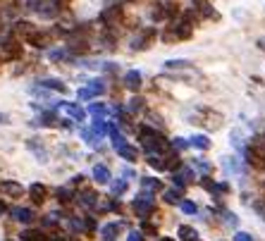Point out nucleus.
Wrapping results in <instances>:
<instances>
[{"label": "nucleus", "instance_id": "1", "mask_svg": "<svg viewBox=\"0 0 265 241\" xmlns=\"http://www.w3.org/2000/svg\"><path fill=\"white\" fill-rule=\"evenodd\" d=\"M139 141H141L146 155H165V150H170V141L165 139V134L156 127H139Z\"/></svg>", "mask_w": 265, "mask_h": 241}, {"label": "nucleus", "instance_id": "2", "mask_svg": "<svg viewBox=\"0 0 265 241\" xmlns=\"http://www.w3.org/2000/svg\"><path fill=\"white\" fill-rule=\"evenodd\" d=\"M241 153H244V158H246L251 165H263L265 163V134L253 136L251 144H248Z\"/></svg>", "mask_w": 265, "mask_h": 241}, {"label": "nucleus", "instance_id": "3", "mask_svg": "<svg viewBox=\"0 0 265 241\" xmlns=\"http://www.w3.org/2000/svg\"><path fill=\"white\" fill-rule=\"evenodd\" d=\"M132 210L136 213V217H148V215H153V210H156V203H153V196L151 193H146L141 191L134 201H132Z\"/></svg>", "mask_w": 265, "mask_h": 241}, {"label": "nucleus", "instance_id": "4", "mask_svg": "<svg viewBox=\"0 0 265 241\" xmlns=\"http://www.w3.org/2000/svg\"><path fill=\"white\" fill-rule=\"evenodd\" d=\"M151 17L156 22H172L177 17V5L172 0H162V2H156L151 7Z\"/></svg>", "mask_w": 265, "mask_h": 241}, {"label": "nucleus", "instance_id": "5", "mask_svg": "<svg viewBox=\"0 0 265 241\" xmlns=\"http://www.w3.org/2000/svg\"><path fill=\"white\" fill-rule=\"evenodd\" d=\"M60 12H62L60 0H41L34 15H36V17H41V19H46V22H51V19L60 17Z\"/></svg>", "mask_w": 265, "mask_h": 241}, {"label": "nucleus", "instance_id": "6", "mask_svg": "<svg viewBox=\"0 0 265 241\" xmlns=\"http://www.w3.org/2000/svg\"><path fill=\"white\" fill-rule=\"evenodd\" d=\"M153 38H156V29H153V26H148V29L136 31V36H132L129 46H132V50H146V48H151Z\"/></svg>", "mask_w": 265, "mask_h": 241}, {"label": "nucleus", "instance_id": "7", "mask_svg": "<svg viewBox=\"0 0 265 241\" xmlns=\"http://www.w3.org/2000/svg\"><path fill=\"white\" fill-rule=\"evenodd\" d=\"M103 93H106V84H103L101 79H93V81H88V86L79 89L77 96H79V100H81V103H91L96 96H103Z\"/></svg>", "mask_w": 265, "mask_h": 241}, {"label": "nucleus", "instance_id": "8", "mask_svg": "<svg viewBox=\"0 0 265 241\" xmlns=\"http://www.w3.org/2000/svg\"><path fill=\"white\" fill-rule=\"evenodd\" d=\"M170 29H172V36H170V41H182V38H189L191 34H194V24H191V19H189V17L177 19Z\"/></svg>", "mask_w": 265, "mask_h": 241}, {"label": "nucleus", "instance_id": "9", "mask_svg": "<svg viewBox=\"0 0 265 241\" xmlns=\"http://www.w3.org/2000/svg\"><path fill=\"white\" fill-rule=\"evenodd\" d=\"M26 43L34 46V48H51V43H53V34H51V31L34 29L31 34H26Z\"/></svg>", "mask_w": 265, "mask_h": 241}, {"label": "nucleus", "instance_id": "10", "mask_svg": "<svg viewBox=\"0 0 265 241\" xmlns=\"http://www.w3.org/2000/svg\"><path fill=\"white\" fill-rule=\"evenodd\" d=\"M191 12L201 19H217L220 15L212 10L211 0H191Z\"/></svg>", "mask_w": 265, "mask_h": 241}, {"label": "nucleus", "instance_id": "11", "mask_svg": "<svg viewBox=\"0 0 265 241\" xmlns=\"http://www.w3.org/2000/svg\"><path fill=\"white\" fill-rule=\"evenodd\" d=\"M122 15H124L122 5H110V7H106V10L101 12V22L106 24V29H112V26H115V22H117V19H122Z\"/></svg>", "mask_w": 265, "mask_h": 241}, {"label": "nucleus", "instance_id": "12", "mask_svg": "<svg viewBox=\"0 0 265 241\" xmlns=\"http://www.w3.org/2000/svg\"><path fill=\"white\" fill-rule=\"evenodd\" d=\"M0 50H2V55L7 57V60H12V57L22 55V46H19V41L15 36L2 38V43H0Z\"/></svg>", "mask_w": 265, "mask_h": 241}, {"label": "nucleus", "instance_id": "13", "mask_svg": "<svg viewBox=\"0 0 265 241\" xmlns=\"http://www.w3.org/2000/svg\"><path fill=\"white\" fill-rule=\"evenodd\" d=\"M0 193H5L10 198H19L24 193V186L15 182V179H0Z\"/></svg>", "mask_w": 265, "mask_h": 241}, {"label": "nucleus", "instance_id": "14", "mask_svg": "<svg viewBox=\"0 0 265 241\" xmlns=\"http://www.w3.org/2000/svg\"><path fill=\"white\" fill-rule=\"evenodd\" d=\"M7 213H10L12 220H17V222H22V224H31L36 220V213L31 208H10Z\"/></svg>", "mask_w": 265, "mask_h": 241}, {"label": "nucleus", "instance_id": "15", "mask_svg": "<svg viewBox=\"0 0 265 241\" xmlns=\"http://www.w3.org/2000/svg\"><path fill=\"white\" fill-rule=\"evenodd\" d=\"M122 81H124V86H127L129 91H139L141 84H143V76H141L139 70H129V72H124Z\"/></svg>", "mask_w": 265, "mask_h": 241}, {"label": "nucleus", "instance_id": "16", "mask_svg": "<svg viewBox=\"0 0 265 241\" xmlns=\"http://www.w3.org/2000/svg\"><path fill=\"white\" fill-rule=\"evenodd\" d=\"M29 196L34 198V203H46V198H48V186L41 184V182H34V184L29 186Z\"/></svg>", "mask_w": 265, "mask_h": 241}, {"label": "nucleus", "instance_id": "17", "mask_svg": "<svg viewBox=\"0 0 265 241\" xmlns=\"http://www.w3.org/2000/svg\"><path fill=\"white\" fill-rule=\"evenodd\" d=\"M38 86H43V89H48V91H57V93H67V86H65V81L62 79H55V76H48V79H41V81H36Z\"/></svg>", "mask_w": 265, "mask_h": 241}, {"label": "nucleus", "instance_id": "18", "mask_svg": "<svg viewBox=\"0 0 265 241\" xmlns=\"http://www.w3.org/2000/svg\"><path fill=\"white\" fill-rule=\"evenodd\" d=\"M122 229H124V222H107L106 227H101V237L106 241H115Z\"/></svg>", "mask_w": 265, "mask_h": 241}, {"label": "nucleus", "instance_id": "19", "mask_svg": "<svg viewBox=\"0 0 265 241\" xmlns=\"http://www.w3.org/2000/svg\"><path fill=\"white\" fill-rule=\"evenodd\" d=\"M115 150H117V155H120V158L129 160V163H136V160H139V150L134 148L132 144H122V146H117Z\"/></svg>", "mask_w": 265, "mask_h": 241}, {"label": "nucleus", "instance_id": "20", "mask_svg": "<svg viewBox=\"0 0 265 241\" xmlns=\"http://www.w3.org/2000/svg\"><path fill=\"white\" fill-rule=\"evenodd\" d=\"M93 179H96L98 184H110L112 174H110L107 165H96V167H93Z\"/></svg>", "mask_w": 265, "mask_h": 241}, {"label": "nucleus", "instance_id": "21", "mask_svg": "<svg viewBox=\"0 0 265 241\" xmlns=\"http://www.w3.org/2000/svg\"><path fill=\"white\" fill-rule=\"evenodd\" d=\"M141 189L146 193H156V191H162V182L156 179V177H143L141 179Z\"/></svg>", "mask_w": 265, "mask_h": 241}, {"label": "nucleus", "instance_id": "22", "mask_svg": "<svg viewBox=\"0 0 265 241\" xmlns=\"http://www.w3.org/2000/svg\"><path fill=\"white\" fill-rule=\"evenodd\" d=\"M26 146H29V150H34L36 158H38V163H46V148H43V144H41V139H29L26 141Z\"/></svg>", "mask_w": 265, "mask_h": 241}, {"label": "nucleus", "instance_id": "23", "mask_svg": "<svg viewBox=\"0 0 265 241\" xmlns=\"http://www.w3.org/2000/svg\"><path fill=\"white\" fill-rule=\"evenodd\" d=\"M65 110H67L72 122H84V117H86V112L81 110L79 105H74V103H65Z\"/></svg>", "mask_w": 265, "mask_h": 241}, {"label": "nucleus", "instance_id": "24", "mask_svg": "<svg viewBox=\"0 0 265 241\" xmlns=\"http://www.w3.org/2000/svg\"><path fill=\"white\" fill-rule=\"evenodd\" d=\"M79 203L84 205V208H93V205L98 203V196H96V191H88V189L79 191Z\"/></svg>", "mask_w": 265, "mask_h": 241}, {"label": "nucleus", "instance_id": "25", "mask_svg": "<svg viewBox=\"0 0 265 241\" xmlns=\"http://www.w3.org/2000/svg\"><path fill=\"white\" fill-rule=\"evenodd\" d=\"M55 198L60 203H72L74 201V191H72L70 186H60V189H55Z\"/></svg>", "mask_w": 265, "mask_h": 241}, {"label": "nucleus", "instance_id": "26", "mask_svg": "<svg viewBox=\"0 0 265 241\" xmlns=\"http://www.w3.org/2000/svg\"><path fill=\"white\" fill-rule=\"evenodd\" d=\"M162 198L170 205H179L182 203V189H167V191H162Z\"/></svg>", "mask_w": 265, "mask_h": 241}, {"label": "nucleus", "instance_id": "27", "mask_svg": "<svg viewBox=\"0 0 265 241\" xmlns=\"http://www.w3.org/2000/svg\"><path fill=\"white\" fill-rule=\"evenodd\" d=\"M189 144H191L194 148H201V150L211 148V139H208V136H203V134H196V136H191V139H189Z\"/></svg>", "mask_w": 265, "mask_h": 241}, {"label": "nucleus", "instance_id": "28", "mask_svg": "<svg viewBox=\"0 0 265 241\" xmlns=\"http://www.w3.org/2000/svg\"><path fill=\"white\" fill-rule=\"evenodd\" d=\"M222 165H225L227 172H234V174H241V172H244V165H241L237 158H222Z\"/></svg>", "mask_w": 265, "mask_h": 241}, {"label": "nucleus", "instance_id": "29", "mask_svg": "<svg viewBox=\"0 0 265 241\" xmlns=\"http://www.w3.org/2000/svg\"><path fill=\"white\" fill-rule=\"evenodd\" d=\"M127 186H129V182H127L124 177H120V179H110V191H112L115 196L124 193V191H127Z\"/></svg>", "mask_w": 265, "mask_h": 241}, {"label": "nucleus", "instance_id": "30", "mask_svg": "<svg viewBox=\"0 0 265 241\" xmlns=\"http://www.w3.org/2000/svg\"><path fill=\"white\" fill-rule=\"evenodd\" d=\"M19 239L22 241H46L41 229H24V232L19 234Z\"/></svg>", "mask_w": 265, "mask_h": 241}, {"label": "nucleus", "instance_id": "31", "mask_svg": "<svg viewBox=\"0 0 265 241\" xmlns=\"http://www.w3.org/2000/svg\"><path fill=\"white\" fill-rule=\"evenodd\" d=\"M88 112L93 115V117H107V105L106 103H88Z\"/></svg>", "mask_w": 265, "mask_h": 241}, {"label": "nucleus", "instance_id": "32", "mask_svg": "<svg viewBox=\"0 0 265 241\" xmlns=\"http://www.w3.org/2000/svg\"><path fill=\"white\" fill-rule=\"evenodd\" d=\"M91 129H93L96 134H98V136H101V139H103V136L107 134V122L103 120V117H96V120L91 122Z\"/></svg>", "mask_w": 265, "mask_h": 241}, {"label": "nucleus", "instance_id": "33", "mask_svg": "<svg viewBox=\"0 0 265 241\" xmlns=\"http://www.w3.org/2000/svg\"><path fill=\"white\" fill-rule=\"evenodd\" d=\"M179 239L182 241H194V239H198V232H196L194 227H179Z\"/></svg>", "mask_w": 265, "mask_h": 241}, {"label": "nucleus", "instance_id": "34", "mask_svg": "<svg viewBox=\"0 0 265 241\" xmlns=\"http://www.w3.org/2000/svg\"><path fill=\"white\" fill-rule=\"evenodd\" d=\"M191 62L189 60H167L165 62V70H189Z\"/></svg>", "mask_w": 265, "mask_h": 241}, {"label": "nucleus", "instance_id": "35", "mask_svg": "<svg viewBox=\"0 0 265 241\" xmlns=\"http://www.w3.org/2000/svg\"><path fill=\"white\" fill-rule=\"evenodd\" d=\"M143 110V100L141 98H132L129 103H127V115H136V112Z\"/></svg>", "mask_w": 265, "mask_h": 241}, {"label": "nucleus", "instance_id": "36", "mask_svg": "<svg viewBox=\"0 0 265 241\" xmlns=\"http://www.w3.org/2000/svg\"><path fill=\"white\" fill-rule=\"evenodd\" d=\"M81 139H84L86 144H91V146H96V144L101 141V136H98L93 129H81Z\"/></svg>", "mask_w": 265, "mask_h": 241}, {"label": "nucleus", "instance_id": "37", "mask_svg": "<svg viewBox=\"0 0 265 241\" xmlns=\"http://www.w3.org/2000/svg\"><path fill=\"white\" fill-rule=\"evenodd\" d=\"M67 227H70L74 234H81V232H86V229H84V220H79V217H70V220H67Z\"/></svg>", "mask_w": 265, "mask_h": 241}, {"label": "nucleus", "instance_id": "38", "mask_svg": "<svg viewBox=\"0 0 265 241\" xmlns=\"http://www.w3.org/2000/svg\"><path fill=\"white\" fill-rule=\"evenodd\" d=\"M189 146H191L189 139H182V136H179V139H172V144H170V148L172 150H186Z\"/></svg>", "mask_w": 265, "mask_h": 241}, {"label": "nucleus", "instance_id": "39", "mask_svg": "<svg viewBox=\"0 0 265 241\" xmlns=\"http://www.w3.org/2000/svg\"><path fill=\"white\" fill-rule=\"evenodd\" d=\"M179 208H182V213H186V215H196V213H198L196 203H191V201H182V203H179Z\"/></svg>", "mask_w": 265, "mask_h": 241}, {"label": "nucleus", "instance_id": "40", "mask_svg": "<svg viewBox=\"0 0 265 241\" xmlns=\"http://www.w3.org/2000/svg\"><path fill=\"white\" fill-rule=\"evenodd\" d=\"M194 167H198V169H203L206 174H208V172L212 169V165H211V163H206V160H194Z\"/></svg>", "mask_w": 265, "mask_h": 241}, {"label": "nucleus", "instance_id": "41", "mask_svg": "<svg viewBox=\"0 0 265 241\" xmlns=\"http://www.w3.org/2000/svg\"><path fill=\"white\" fill-rule=\"evenodd\" d=\"M96 227H98V224H96L93 217H84V229H86V232H93Z\"/></svg>", "mask_w": 265, "mask_h": 241}, {"label": "nucleus", "instance_id": "42", "mask_svg": "<svg viewBox=\"0 0 265 241\" xmlns=\"http://www.w3.org/2000/svg\"><path fill=\"white\" fill-rule=\"evenodd\" d=\"M103 72H117V62H103Z\"/></svg>", "mask_w": 265, "mask_h": 241}, {"label": "nucleus", "instance_id": "43", "mask_svg": "<svg viewBox=\"0 0 265 241\" xmlns=\"http://www.w3.org/2000/svg\"><path fill=\"white\" fill-rule=\"evenodd\" d=\"M234 241H253V237H251V234H246V232H237Z\"/></svg>", "mask_w": 265, "mask_h": 241}, {"label": "nucleus", "instance_id": "44", "mask_svg": "<svg viewBox=\"0 0 265 241\" xmlns=\"http://www.w3.org/2000/svg\"><path fill=\"white\" fill-rule=\"evenodd\" d=\"M122 177H124V179H134V177H136V172H134L132 167H124V169H122Z\"/></svg>", "mask_w": 265, "mask_h": 241}, {"label": "nucleus", "instance_id": "45", "mask_svg": "<svg viewBox=\"0 0 265 241\" xmlns=\"http://www.w3.org/2000/svg\"><path fill=\"white\" fill-rule=\"evenodd\" d=\"M222 215H225V222H227V224H232V227L237 224V217H234L232 213H227V210H222Z\"/></svg>", "mask_w": 265, "mask_h": 241}, {"label": "nucleus", "instance_id": "46", "mask_svg": "<svg viewBox=\"0 0 265 241\" xmlns=\"http://www.w3.org/2000/svg\"><path fill=\"white\" fill-rule=\"evenodd\" d=\"M127 241H143V237L139 234V232H129V237H127Z\"/></svg>", "mask_w": 265, "mask_h": 241}, {"label": "nucleus", "instance_id": "47", "mask_svg": "<svg viewBox=\"0 0 265 241\" xmlns=\"http://www.w3.org/2000/svg\"><path fill=\"white\" fill-rule=\"evenodd\" d=\"M0 124H10V117L5 112H0Z\"/></svg>", "mask_w": 265, "mask_h": 241}, {"label": "nucleus", "instance_id": "48", "mask_svg": "<svg viewBox=\"0 0 265 241\" xmlns=\"http://www.w3.org/2000/svg\"><path fill=\"white\" fill-rule=\"evenodd\" d=\"M2 213H7V205L5 203H0V215H2Z\"/></svg>", "mask_w": 265, "mask_h": 241}, {"label": "nucleus", "instance_id": "49", "mask_svg": "<svg viewBox=\"0 0 265 241\" xmlns=\"http://www.w3.org/2000/svg\"><path fill=\"white\" fill-rule=\"evenodd\" d=\"M158 241H175V239H170V237H162V239H158Z\"/></svg>", "mask_w": 265, "mask_h": 241}, {"label": "nucleus", "instance_id": "50", "mask_svg": "<svg viewBox=\"0 0 265 241\" xmlns=\"http://www.w3.org/2000/svg\"><path fill=\"white\" fill-rule=\"evenodd\" d=\"M194 241H201V239H194Z\"/></svg>", "mask_w": 265, "mask_h": 241}, {"label": "nucleus", "instance_id": "51", "mask_svg": "<svg viewBox=\"0 0 265 241\" xmlns=\"http://www.w3.org/2000/svg\"><path fill=\"white\" fill-rule=\"evenodd\" d=\"M10 241H12V239H10Z\"/></svg>", "mask_w": 265, "mask_h": 241}]
</instances>
